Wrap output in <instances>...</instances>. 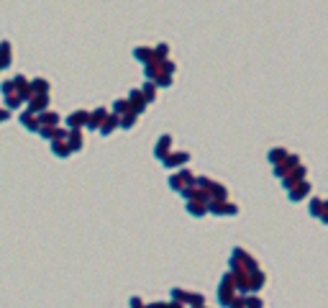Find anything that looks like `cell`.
I'll list each match as a JSON object with an SVG mask.
<instances>
[{
    "label": "cell",
    "instance_id": "obj_11",
    "mask_svg": "<svg viewBox=\"0 0 328 308\" xmlns=\"http://www.w3.org/2000/svg\"><path fill=\"white\" fill-rule=\"evenodd\" d=\"M87 123V113L85 111H75L72 116H67V126L69 129H80V126Z\"/></svg>",
    "mask_w": 328,
    "mask_h": 308
},
{
    "label": "cell",
    "instance_id": "obj_14",
    "mask_svg": "<svg viewBox=\"0 0 328 308\" xmlns=\"http://www.w3.org/2000/svg\"><path fill=\"white\" fill-rule=\"evenodd\" d=\"M51 152L57 154V157H69V154H72L65 139H54V147H51Z\"/></svg>",
    "mask_w": 328,
    "mask_h": 308
},
{
    "label": "cell",
    "instance_id": "obj_7",
    "mask_svg": "<svg viewBox=\"0 0 328 308\" xmlns=\"http://www.w3.org/2000/svg\"><path fill=\"white\" fill-rule=\"evenodd\" d=\"M187 159H190L187 152H175V154H167L162 162H164V167H180V165H185Z\"/></svg>",
    "mask_w": 328,
    "mask_h": 308
},
{
    "label": "cell",
    "instance_id": "obj_13",
    "mask_svg": "<svg viewBox=\"0 0 328 308\" xmlns=\"http://www.w3.org/2000/svg\"><path fill=\"white\" fill-rule=\"evenodd\" d=\"M21 123H23L29 131H39V119H36V113H31V111L21 116Z\"/></svg>",
    "mask_w": 328,
    "mask_h": 308
},
{
    "label": "cell",
    "instance_id": "obj_2",
    "mask_svg": "<svg viewBox=\"0 0 328 308\" xmlns=\"http://www.w3.org/2000/svg\"><path fill=\"white\" fill-rule=\"evenodd\" d=\"M236 298V291H233V280L231 275H226L221 280V288H218V303H221L223 308H229V303Z\"/></svg>",
    "mask_w": 328,
    "mask_h": 308
},
{
    "label": "cell",
    "instance_id": "obj_12",
    "mask_svg": "<svg viewBox=\"0 0 328 308\" xmlns=\"http://www.w3.org/2000/svg\"><path fill=\"white\" fill-rule=\"evenodd\" d=\"M169 144H172V137H162L159 141H157V149H154V157L157 159H164L169 154Z\"/></svg>",
    "mask_w": 328,
    "mask_h": 308
},
{
    "label": "cell",
    "instance_id": "obj_26",
    "mask_svg": "<svg viewBox=\"0 0 328 308\" xmlns=\"http://www.w3.org/2000/svg\"><path fill=\"white\" fill-rule=\"evenodd\" d=\"M144 98H147V101H154V95H157V90H154V85H144Z\"/></svg>",
    "mask_w": 328,
    "mask_h": 308
},
{
    "label": "cell",
    "instance_id": "obj_5",
    "mask_svg": "<svg viewBox=\"0 0 328 308\" xmlns=\"http://www.w3.org/2000/svg\"><path fill=\"white\" fill-rule=\"evenodd\" d=\"M47 103H49V95H47V93H31V98H29V111L39 116V113H44Z\"/></svg>",
    "mask_w": 328,
    "mask_h": 308
},
{
    "label": "cell",
    "instance_id": "obj_8",
    "mask_svg": "<svg viewBox=\"0 0 328 308\" xmlns=\"http://www.w3.org/2000/svg\"><path fill=\"white\" fill-rule=\"evenodd\" d=\"M65 141H67V147H69V152H80L82 149V134H80V129H72L67 137H65Z\"/></svg>",
    "mask_w": 328,
    "mask_h": 308
},
{
    "label": "cell",
    "instance_id": "obj_24",
    "mask_svg": "<svg viewBox=\"0 0 328 308\" xmlns=\"http://www.w3.org/2000/svg\"><path fill=\"white\" fill-rule=\"evenodd\" d=\"M205 303V298L200 295V293H190V298H187V306H203Z\"/></svg>",
    "mask_w": 328,
    "mask_h": 308
},
{
    "label": "cell",
    "instance_id": "obj_15",
    "mask_svg": "<svg viewBox=\"0 0 328 308\" xmlns=\"http://www.w3.org/2000/svg\"><path fill=\"white\" fill-rule=\"evenodd\" d=\"M187 211L193 213V216H205L208 203H203V201H190V203H187Z\"/></svg>",
    "mask_w": 328,
    "mask_h": 308
},
{
    "label": "cell",
    "instance_id": "obj_23",
    "mask_svg": "<svg viewBox=\"0 0 328 308\" xmlns=\"http://www.w3.org/2000/svg\"><path fill=\"white\" fill-rule=\"evenodd\" d=\"M131 108H129V101H115V105H113V113L115 116H123V113H129Z\"/></svg>",
    "mask_w": 328,
    "mask_h": 308
},
{
    "label": "cell",
    "instance_id": "obj_22",
    "mask_svg": "<svg viewBox=\"0 0 328 308\" xmlns=\"http://www.w3.org/2000/svg\"><path fill=\"white\" fill-rule=\"evenodd\" d=\"M29 87H31V93H47V90H49L47 80H33V83H31Z\"/></svg>",
    "mask_w": 328,
    "mask_h": 308
},
{
    "label": "cell",
    "instance_id": "obj_18",
    "mask_svg": "<svg viewBox=\"0 0 328 308\" xmlns=\"http://www.w3.org/2000/svg\"><path fill=\"white\" fill-rule=\"evenodd\" d=\"M187 298H190V293H187V291H182V288H175V291H172V301H175V303L187 306Z\"/></svg>",
    "mask_w": 328,
    "mask_h": 308
},
{
    "label": "cell",
    "instance_id": "obj_4",
    "mask_svg": "<svg viewBox=\"0 0 328 308\" xmlns=\"http://www.w3.org/2000/svg\"><path fill=\"white\" fill-rule=\"evenodd\" d=\"M169 185H172V190H177V193H182L185 188H190V185H195V177L190 175V172L185 170V172H180V175H175L169 180Z\"/></svg>",
    "mask_w": 328,
    "mask_h": 308
},
{
    "label": "cell",
    "instance_id": "obj_20",
    "mask_svg": "<svg viewBox=\"0 0 328 308\" xmlns=\"http://www.w3.org/2000/svg\"><path fill=\"white\" fill-rule=\"evenodd\" d=\"M8 65H11V47L3 44L0 47V67H8Z\"/></svg>",
    "mask_w": 328,
    "mask_h": 308
},
{
    "label": "cell",
    "instance_id": "obj_9",
    "mask_svg": "<svg viewBox=\"0 0 328 308\" xmlns=\"http://www.w3.org/2000/svg\"><path fill=\"white\" fill-rule=\"evenodd\" d=\"M287 190H290V198H293V201H303V198L311 193V185L300 180V183H295L293 188H287Z\"/></svg>",
    "mask_w": 328,
    "mask_h": 308
},
{
    "label": "cell",
    "instance_id": "obj_16",
    "mask_svg": "<svg viewBox=\"0 0 328 308\" xmlns=\"http://www.w3.org/2000/svg\"><path fill=\"white\" fill-rule=\"evenodd\" d=\"M115 126H118V116H111V119H105L103 123H100V134H103V137H108V134H113Z\"/></svg>",
    "mask_w": 328,
    "mask_h": 308
},
{
    "label": "cell",
    "instance_id": "obj_28",
    "mask_svg": "<svg viewBox=\"0 0 328 308\" xmlns=\"http://www.w3.org/2000/svg\"><path fill=\"white\" fill-rule=\"evenodd\" d=\"M8 116H11L8 111H0V121H8Z\"/></svg>",
    "mask_w": 328,
    "mask_h": 308
},
{
    "label": "cell",
    "instance_id": "obj_1",
    "mask_svg": "<svg viewBox=\"0 0 328 308\" xmlns=\"http://www.w3.org/2000/svg\"><path fill=\"white\" fill-rule=\"evenodd\" d=\"M231 270H233V273H254V270H259V267H257V262L246 255L244 249H233V255H231Z\"/></svg>",
    "mask_w": 328,
    "mask_h": 308
},
{
    "label": "cell",
    "instance_id": "obj_19",
    "mask_svg": "<svg viewBox=\"0 0 328 308\" xmlns=\"http://www.w3.org/2000/svg\"><path fill=\"white\" fill-rule=\"evenodd\" d=\"M246 308H264V301L254 293H246Z\"/></svg>",
    "mask_w": 328,
    "mask_h": 308
},
{
    "label": "cell",
    "instance_id": "obj_25",
    "mask_svg": "<svg viewBox=\"0 0 328 308\" xmlns=\"http://www.w3.org/2000/svg\"><path fill=\"white\" fill-rule=\"evenodd\" d=\"M229 308H246V295H236L229 303Z\"/></svg>",
    "mask_w": 328,
    "mask_h": 308
},
{
    "label": "cell",
    "instance_id": "obj_17",
    "mask_svg": "<svg viewBox=\"0 0 328 308\" xmlns=\"http://www.w3.org/2000/svg\"><path fill=\"white\" fill-rule=\"evenodd\" d=\"M36 119H39V126H57L59 123V116L57 113H39Z\"/></svg>",
    "mask_w": 328,
    "mask_h": 308
},
{
    "label": "cell",
    "instance_id": "obj_3",
    "mask_svg": "<svg viewBox=\"0 0 328 308\" xmlns=\"http://www.w3.org/2000/svg\"><path fill=\"white\" fill-rule=\"evenodd\" d=\"M208 211L215 213V216H236L239 208L233 203H226V198H223V201H208Z\"/></svg>",
    "mask_w": 328,
    "mask_h": 308
},
{
    "label": "cell",
    "instance_id": "obj_21",
    "mask_svg": "<svg viewBox=\"0 0 328 308\" xmlns=\"http://www.w3.org/2000/svg\"><path fill=\"white\" fill-rule=\"evenodd\" d=\"M285 157H287L285 149H272V152H269V162H272V165H279Z\"/></svg>",
    "mask_w": 328,
    "mask_h": 308
},
{
    "label": "cell",
    "instance_id": "obj_6",
    "mask_svg": "<svg viewBox=\"0 0 328 308\" xmlns=\"http://www.w3.org/2000/svg\"><path fill=\"white\" fill-rule=\"evenodd\" d=\"M144 105H147V98H144L141 90H133V93L129 95V108H131V113L139 116L144 111Z\"/></svg>",
    "mask_w": 328,
    "mask_h": 308
},
{
    "label": "cell",
    "instance_id": "obj_27",
    "mask_svg": "<svg viewBox=\"0 0 328 308\" xmlns=\"http://www.w3.org/2000/svg\"><path fill=\"white\" fill-rule=\"evenodd\" d=\"M129 306H131V308H147V306H144V301H141L139 295H133L131 301H129Z\"/></svg>",
    "mask_w": 328,
    "mask_h": 308
},
{
    "label": "cell",
    "instance_id": "obj_10",
    "mask_svg": "<svg viewBox=\"0 0 328 308\" xmlns=\"http://www.w3.org/2000/svg\"><path fill=\"white\" fill-rule=\"evenodd\" d=\"M108 119V113L103 111V108H98V111H93V113H87V129H100V123H103Z\"/></svg>",
    "mask_w": 328,
    "mask_h": 308
},
{
    "label": "cell",
    "instance_id": "obj_29",
    "mask_svg": "<svg viewBox=\"0 0 328 308\" xmlns=\"http://www.w3.org/2000/svg\"><path fill=\"white\" fill-rule=\"evenodd\" d=\"M190 308H208V306H205V303H203V306H190Z\"/></svg>",
    "mask_w": 328,
    "mask_h": 308
}]
</instances>
